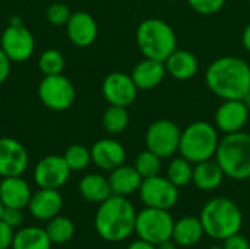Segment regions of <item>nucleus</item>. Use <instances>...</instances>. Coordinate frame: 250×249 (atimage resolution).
<instances>
[{
  "instance_id": "nucleus-1",
  "label": "nucleus",
  "mask_w": 250,
  "mask_h": 249,
  "mask_svg": "<svg viewBox=\"0 0 250 249\" xmlns=\"http://www.w3.org/2000/svg\"><path fill=\"white\" fill-rule=\"evenodd\" d=\"M205 82L221 100H242L250 91V65L237 56L218 57L207 68Z\"/></svg>"
},
{
  "instance_id": "nucleus-2",
  "label": "nucleus",
  "mask_w": 250,
  "mask_h": 249,
  "mask_svg": "<svg viewBox=\"0 0 250 249\" xmlns=\"http://www.w3.org/2000/svg\"><path fill=\"white\" fill-rule=\"evenodd\" d=\"M136 210L127 197L111 195L95 213L94 226L98 236L107 242H122L135 232Z\"/></svg>"
},
{
  "instance_id": "nucleus-3",
  "label": "nucleus",
  "mask_w": 250,
  "mask_h": 249,
  "mask_svg": "<svg viewBox=\"0 0 250 249\" xmlns=\"http://www.w3.org/2000/svg\"><path fill=\"white\" fill-rule=\"evenodd\" d=\"M205 235L215 241H224L240 232L243 226V213L230 198L217 197L209 200L199 216Z\"/></svg>"
},
{
  "instance_id": "nucleus-4",
  "label": "nucleus",
  "mask_w": 250,
  "mask_h": 249,
  "mask_svg": "<svg viewBox=\"0 0 250 249\" xmlns=\"http://www.w3.org/2000/svg\"><path fill=\"white\" fill-rule=\"evenodd\" d=\"M136 44L144 57L166 62L177 48V37L171 25L166 21L148 18L136 28Z\"/></svg>"
},
{
  "instance_id": "nucleus-5",
  "label": "nucleus",
  "mask_w": 250,
  "mask_h": 249,
  "mask_svg": "<svg viewBox=\"0 0 250 249\" xmlns=\"http://www.w3.org/2000/svg\"><path fill=\"white\" fill-rule=\"evenodd\" d=\"M215 161L233 181L250 179V134L239 131L220 139Z\"/></svg>"
},
{
  "instance_id": "nucleus-6",
  "label": "nucleus",
  "mask_w": 250,
  "mask_h": 249,
  "mask_svg": "<svg viewBox=\"0 0 250 249\" xmlns=\"http://www.w3.org/2000/svg\"><path fill=\"white\" fill-rule=\"evenodd\" d=\"M218 144V129L208 122L198 120L182 129L179 153L190 163L196 164L214 158Z\"/></svg>"
},
{
  "instance_id": "nucleus-7",
  "label": "nucleus",
  "mask_w": 250,
  "mask_h": 249,
  "mask_svg": "<svg viewBox=\"0 0 250 249\" xmlns=\"http://www.w3.org/2000/svg\"><path fill=\"white\" fill-rule=\"evenodd\" d=\"M174 227V219L168 210L145 207L136 216L135 233L139 239L152 245H160L171 239Z\"/></svg>"
},
{
  "instance_id": "nucleus-8",
  "label": "nucleus",
  "mask_w": 250,
  "mask_h": 249,
  "mask_svg": "<svg viewBox=\"0 0 250 249\" xmlns=\"http://www.w3.org/2000/svg\"><path fill=\"white\" fill-rule=\"evenodd\" d=\"M40 101L51 112H66L76 100V90L72 81L63 73L44 76L38 84Z\"/></svg>"
},
{
  "instance_id": "nucleus-9",
  "label": "nucleus",
  "mask_w": 250,
  "mask_h": 249,
  "mask_svg": "<svg viewBox=\"0 0 250 249\" xmlns=\"http://www.w3.org/2000/svg\"><path fill=\"white\" fill-rule=\"evenodd\" d=\"M182 129L170 119H158L152 122L145 132L146 150L157 154L160 158H170L179 153Z\"/></svg>"
},
{
  "instance_id": "nucleus-10",
  "label": "nucleus",
  "mask_w": 250,
  "mask_h": 249,
  "mask_svg": "<svg viewBox=\"0 0 250 249\" xmlns=\"http://www.w3.org/2000/svg\"><path fill=\"white\" fill-rule=\"evenodd\" d=\"M139 198L145 207L171 210L179 201V188L173 185L166 176H152L142 179L139 188Z\"/></svg>"
},
{
  "instance_id": "nucleus-11",
  "label": "nucleus",
  "mask_w": 250,
  "mask_h": 249,
  "mask_svg": "<svg viewBox=\"0 0 250 249\" xmlns=\"http://www.w3.org/2000/svg\"><path fill=\"white\" fill-rule=\"evenodd\" d=\"M0 48L6 53L12 63H22L32 57L35 50V38L32 32L19 23H9L1 37H0Z\"/></svg>"
},
{
  "instance_id": "nucleus-12",
  "label": "nucleus",
  "mask_w": 250,
  "mask_h": 249,
  "mask_svg": "<svg viewBox=\"0 0 250 249\" xmlns=\"http://www.w3.org/2000/svg\"><path fill=\"white\" fill-rule=\"evenodd\" d=\"M70 169L63 156L50 154L42 157L34 169V181L38 188L60 189L70 178Z\"/></svg>"
},
{
  "instance_id": "nucleus-13",
  "label": "nucleus",
  "mask_w": 250,
  "mask_h": 249,
  "mask_svg": "<svg viewBox=\"0 0 250 249\" xmlns=\"http://www.w3.org/2000/svg\"><path fill=\"white\" fill-rule=\"evenodd\" d=\"M101 91L108 104L129 107L135 103L139 90L130 75L125 72H111L104 78Z\"/></svg>"
},
{
  "instance_id": "nucleus-14",
  "label": "nucleus",
  "mask_w": 250,
  "mask_h": 249,
  "mask_svg": "<svg viewBox=\"0 0 250 249\" xmlns=\"http://www.w3.org/2000/svg\"><path fill=\"white\" fill-rule=\"evenodd\" d=\"M29 164L26 148L15 138H0V178L22 176Z\"/></svg>"
},
{
  "instance_id": "nucleus-15",
  "label": "nucleus",
  "mask_w": 250,
  "mask_h": 249,
  "mask_svg": "<svg viewBox=\"0 0 250 249\" xmlns=\"http://www.w3.org/2000/svg\"><path fill=\"white\" fill-rule=\"evenodd\" d=\"M249 114L243 100H223L215 112V128L224 135L239 132L246 126Z\"/></svg>"
},
{
  "instance_id": "nucleus-16",
  "label": "nucleus",
  "mask_w": 250,
  "mask_h": 249,
  "mask_svg": "<svg viewBox=\"0 0 250 249\" xmlns=\"http://www.w3.org/2000/svg\"><path fill=\"white\" fill-rule=\"evenodd\" d=\"M66 32L73 45L88 47L94 44L98 37V25L91 13L78 10L72 12V16L66 23Z\"/></svg>"
},
{
  "instance_id": "nucleus-17",
  "label": "nucleus",
  "mask_w": 250,
  "mask_h": 249,
  "mask_svg": "<svg viewBox=\"0 0 250 249\" xmlns=\"http://www.w3.org/2000/svg\"><path fill=\"white\" fill-rule=\"evenodd\" d=\"M91 158L98 169L111 172L116 167L125 164L126 150L117 139L103 138L94 142V145L91 147Z\"/></svg>"
},
{
  "instance_id": "nucleus-18",
  "label": "nucleus",
  "mask_w": 250,
  "mask_h": 249,
  "mask_svg": "<svg viewBox=\"0 0 250 249\" xmlns=\"http://www.w3.org/2000/svg\"><path fill=\"white\" fill-rule=\"evenodd\" d=\"M62 207L63 197L59 192V189L40 188L37 192L32 194L26 208L29 210V214L34 219L40 222H48L60 214Z\"/></svg>"
},
{
  "instance_id": "nucleus-19",
  "label": "nucleus",
  "mask_w": 250,
  "mask_h": 249,
  "mask_svg": "<svg viewBox=\"0 0 250 249\" xmlns=\"http://www.w3.org/2000/svg\"><path fill=\"white\" fill-rule=\"evenodd\" d=\"M32 197L31 186L22 176H9L1 178L0 182V201L3 207L23 210L28 207Z\"/></svg>"
},
{
  "instance_id": "nucleus-20",
  "label": "nucleus",
  "mask_w": 250,
  "mask_h": 249,
  "mask_svg": "<svg viewBox=\"0 0 250 249\" xmlns=\"http://www.w3.org/2000/svg\"><path fill=\"white\" fill-rule=\"evenodd\" d=\"M167 70L164 62L152 60V59H144L138 65H135L130 76L133 82L136 84L138 90L149 91L157 88L166 78Z\"/></svg>"
},
{
  "instance_id": "nucleus-21",
  "label": "nucleus",
  "mask_w": 250,
  "mask_h": 249,
  "mask_svg": "<svg viewBox=\"0 0 250 249\" xmlns=\"http://www.w3.org/2000/svg\"><path fill=\"white\" fill-rule=\"evenodd\" d=\"M167 73L177 81L192 79L199 70V60L196 54L185 48H176L164 62Z\"/></svg>"
},
{
  "instance_id": "nucleus-22",
  "label": "nucleus",
  "mask_w": 250,
  "mask_h": 249,
  "mask_svg": "<svg viewBox=\"0 0 250 249\" xmlns=\"http://www.w3.org/2000/svg\"><path fill=\"white\" fill-rule=\"evenodd\" d=\"M108 182L113 195L129 197L139 191L142 183V176L138 173V170L133 166L122 164L110 172Z\"/></svg>"
},
{
  "instance_id": "nucleus-23",
  "label": "nucleus",
  "mask_w": 250,
  "mask_h": 249,
  "mask_svg": "<svg viewBox=\"0 0 250 249\" xmlns=\"http://www.w3.org/2000/svg\"><path fill=\"white\" fill-rule=\"evenodd\" d=\"M205 235L202 222L199 217L185 216L180 220L174 222L171 239L183 248H192L198 245Z\"/></svg>"
},
{
  "instance_id": "nucleus-24",
  "label": "nucleus",
  "mask_w": 250,
  "mask_h": 249,
  "mask_svg": "<svg viewBox=\"0 0 250 249\" xmlns=\"http://www.w3.org/2000/svg\"><path fill=\"white\" fill-rule=\"evenodd\" d=\"M224 178H226V175H224L223 169L214 158L193 164L192 182L201 191H205V192L215 191L217 188L221 186Z\"/></svg>"
},
{
  "instance_id": "nucleus-25",
  "label": "nucleus",
  "mask_w": 250,
  "mask_h": 249,
  "mask_svg": "<svg viewBox=\"0 0 250 249\" xmlns=\"http://www.w3.org/2000/svg\"><path fill=\"white\" fill-rule=\"evenodd\" d=\"M79 194L83 200L94 203V204H101L107 198L113 195L108 178H104L100 173H88L85 175L81 182H79Z\"/></svg>"
},
{
  "instance_id": "nucleus-26",
  "label": "nucleus",
  "mask_w": 250,
  "mask_h": 249,
  "mask_svg": "<svg viewBox=\"0 0 250 249\" xmlns=\"http://www.w3.org/2000/svg\"><path fill=\"white\" fill-rule=\"evenodd\" d=\"M51 245L53 242L50 241L45 229L28 226L15 233L12 249H51Z\"/></svg>"
},
{
  "instance_id": "nucleus-27",
  "label": "nucleus",
  "mask_w": 250,
  "mask_h": 249,
  "mask_svg": "<svg viewBox=\"0 0 250 249\" xmlns=\"http://www.w3.org/2000/svg\"><path fill=\"white\" fill-rule=\"evenodd\" d=\"M192 176H193V163H190L188 158L179 156L170 160L167 166L166 178L179 189L188 186L192 182Z\"/></svg>"
},
{
  "instance_id": "nucleus-28",
  "label": "nucleus",
  "mask_w": 250,
  "mask_h": 249,
  "mask_svg": "<svg viewBox=\"0 0 250 249\" xmlns=\"http://www.w3.org/2000/svg\"><path fill=\"white\" fill-rule=\"evenodd\" d=\"M75 230H76L75 223L69 217H64V216L53 217L51 220L47 222V227H45V232L50 241L57 245H63L69 242L73 238Z\"/></svg>"
},
{
  "instance_id": "nucleus-29",
  "label": "nucleus",
  "mask_w": 250,
  "mask_h": 249,
  "mask_svg": "<svg viewBox=\"0 0 250 249\" xmlns=\"http://www.w3.org/2000/svg\"><path fill=\"white\" fill-rule=\"evenodd\" d=\"M103 126L110 135H120L129 126L127 107L108 104L103 114Z\"/></svg>"
},
{
  "instance_id": "nucleus-30",
  "label": "nucleus",
  "mask_w": 250,
  "mask_h": 249,
  "mask_svg": "<svg viewBox=\"0 0 250 249\" xmlns=\"http://www.w3.org/2000/svg\"><path fill=\"white\" fill-rule=\"evenodd\" d=\"M66 66L64 56L57 48H47L38 57V69L44 76L63 73Z\"/></svg>"
},
{
  "instance_id": "nucleus-31",
  "label": "nucleus",
  "mask_w": 250,
  "mask_h": 249,
  "mask_svg": "<svg viewBox=\"0 0 250 249\" xmlns=\"http://www.w3.org/2000/svg\"><path fill=\"white\" fill-rule=\"evenodd\" d=\"M63 158L66 160L72 172H82L92 163L91 148H86L85 145H81V144L70 145L69 148H66Z\"/></svg>"
},
{
  "instance_id": "nucleus-32",
  "label": "nucleus",
  "mask_w": 250,
  "mask_h": 249,
  "mask_svg": "<svg viewBox=\"0 0 250 249\" xmlns=\"http://www.w3.org/2000/svg\"><path fill=\"white\" fill-rule=\"evenodd\" d=\"M161 160L163 158H160L152 151L145 150V151L138 154L133 167L138 170V173L142 176V179L152 178V176L160 175V172H161Z\"/></svg>"
},
{
  "instance_id": "nucleus-33",
  "label": "nucleus",
  "mask_w": 250,
  "mask_h": 249,
  "mask_svg": "<svg viewBox=\"0 0 250 249\" xmlns=\"http://www.w3.org/2000/svg\"><path fill=\"white\" fill-rule=\"evenodd\" d=\"M70 16H72V10L64 3H53L48 6V9L45 12L47 21L54 26H63V25L66 26Z\"/></svg>"
},
{
  "instance_id": "nucleus-34",
  "label": "nucleus",
  "mask_w": 250,
  "mask_h": 249,
  "mask_svg": "<svg viewBox=\"0 0 250 249\" xmlns=\"http://www.w3.org/2000/svg\"><path fill=\"white\" fill-rule=\"evenodd\" d=\"M188 3L196 13L211 16L223 10L226 0H188Z\"/></svg>"
},
{
  "instance_id": "nucleus-35",
  "label": "nucleus",
  "mask_w": 250,
  "mask_h": 249,
  "mask_svg": "<svg viewBox=\"0 0 250 249\" xmlns=\"http://www.w3.org/2000/svg\"><path fill=\"white\" fill-rule=\"evenodd\" d=\"M1 220L4 223H7L10 227H19L23 222V216H22V210L19 208H10V207H4L3 208V214H1Z\"/></svg>"
},
{
  "instance_id": "nucleus-36",
  "label": "nucleus",
  "mask_w": 250,
  "mask_h": 249,
  "mask_svg": "<svg viewBox=\"0 0 250 249\" xmlns=\"http://www.w3.org/2000/svg\"><path fill=\"white\" fill-rule=\"evenodd\" d=\"M223 249H250V242L239 232L223 241Z\"/></svg>"
},
{
  "instance_id": "nucleus-37",
  "label": "nucleus",
  "mask_w": 250,
  "mask_h": 249,
  "mask_svg": "<svg viewBox=\"0 0 250 249\" xmlns=\"http://www.w3.org/2000/svg\"><path fill=\"white\" fill-rule=\"evenodd\" d=\"M13 227H10L7 223L0 220V249L12 248L13 244Z\"/></svg>"
},
{
  "instance_id": "nucleus-38",
  "label": "nucleus",
  "mask_w": 250,
  "mask_h": 249,
  "mask_svg": "<svg viewBox=\"0 0 250 249\" xmlns=\"http://www.w3.org/2000/svg\"><path fill=\"white\" fill-rule=\"evenodd\" d=\"M10 66H12L10 59L6 56L4 51L0 48V85L9 78V75H10Z\"/></svg>"
},
{
  "instance_id": "nucleus-39",
  "label": "nucleus",
  "mask_w": 250,
  "mask_h": 249,
  "mask_svg": "<svg viewBox=\"0 0 250 249\" xmlns=\"http://www.w3.org/2000/svg\"><path fill=\"white\" fill-rule=\"evenodd\" d=\"M126 249H157V247L149 242H145L142 239H138V241L132 242Z\"/></svg>"
},
{
  "instance_id": "nucleus-40",
  "label": "nucleus",
  "mask_w": 250,
  "mask_h": 249,
  "mask_svg": "<svg viewBox=\"0 0 250 249\" xmlns=\"http://www.w3.org/2000/svg\"><path fill=\"white\" fill-rule=\"evenodd\" d=\"M242 44H243L245 50L250 53V22L245 26V29H243V34H242Z\"/></svg>"
},
{
  "instance_id": "nucleus-41",
  "label": "nucleus",
  "mask_w": 250,
  "mask_h": 249,
  "mask_svg": "<svg viewBox=\"0 0 250 249\" xmlns=\"http://www.w3.org/2000/svg\"><path fill=\"white\" fill-rule=\"evenodd\" d=\"M177 244L173 239H168L166 242H161L160 245H157V249H177Z\"/></svg>"
},
{
  "instance_id": "nucleus-42",
  "label": "nucleus",
  "mask_w": 250,
  "mask_h": 249,
  "mask_svg": "<svg viewBox=\"0 0 250 249\" xmlns=\"http://www.w3.org/2000/svg\"><path fill=\"white\" fill-rule=\"evenodd\" d=\"M242 100H243V103L246 104V107L250 110V91L246 94V95H245V97H243V98H242Z\"/></svg>"
},
{
  "instance_id": "nucleus-43",
  "label": "nucleus",
  "mask_w": 250,
  "mask_h": 249,
  "mask_svg": "<svg viewBox=\"0 0 250 249\" xmlns=\"http://www.w3.org/2000/svg\"><path fill=\"white\" fill-rule=\"evenodd\" d=\"M3 204H1V201H0V220H1V214H3Z\"/></svg>"
},
{
  "instance_id": "nucleus-44",
  "label": "nucleus",
  "mask_w": 250,
  "mask_h": 249,
  "mask_svg": "<svg viewBox=\"0 0 250 249\" xmlns=\"http://www.w3.org/2000/svg\"><path fill=\"white\" fill-rule=\"evenodd\" d=\"M209 249H223V247H211Z\"/></svg>"
},
{
  "instance_id": "nucleus-45",
  "label": "nucleus",
  "mask_w": 250,
  "mask_h": 249,
  "mask_svg": "<svg viewBox=\"0 0 250 249\" xmlns=\"http://www.w3.org/2000/svg\"><path fill=\"white\" fill-rule=\"evenodd\" d=\"M167 1H177V0H167Z\"/></svg>"
},
{
  "instance_id": "nucleus-46",
  "label": "nucleus",
  "mask_w": 250,
  "mask_h": 249,
  "mask_svg": "<svg viewBox=\"0 0 250 249\" xmlns=\"http://www.w3.org/2000/svg\"><path fill=\"white\" fill-rule=\"evenodd\" d=\"M249 3H250V0H249Z\"/></svg>"
}]
</instances>
